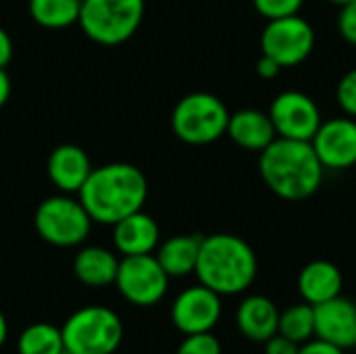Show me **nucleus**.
Wrapping results in <instances>:
<instances>
[{"label": "nucleus", "instance_id": "nucleus-1", "mask_svg": "<svg viewBox=\"0 0 356 354\" xmlns=\"http://www.w3.org/2000/svg\"><path fill=\"white\" fill-rule=\"evenodd\" d=\"M259 173L275 196L288 202H300L321 188L325 167L311 142L275 138L261 150Z\"/></svg>", "mask_w": 356, "mask_h": 354}, {"label": "nucleus", "instance_id": "nucleus-2", "mask_svg": "<svg viewBox=\"0 0 356 354\" xmlns=\"http://www.w3.org/2000/svg\"><path fill=\"white\" fill-rule=\"evenodd\" d=\"M77 194L92 221L115 225L127 215L142 211L148 196V182L138 167L111 163L92 169Z\"/></svg>", "mask_w": 356, "mask_h": 354}, {"label": "nucleus", "instance_id": "nucleus-3", "mask_svg": "<svg viewBox=\"0 0 356 354\" xmlns=\"http://www.w3.org/2000/svg\"><path fill=\"white\" fill-rule=\"evenodd\" d=\"M196 277L219 296L246 292L259 273V261L252 246L234 234H213L202 238Z\"/></svg>", "mask_w": 356, "mask_h": 354}, {"label": "nucleus", "instance_id": "nucleus-4", "mask_svg": "<svg viewBox=\"0 0 356 354\" xmlns=\"http://www.w3.org/2000/svg\"><path fill=\"white\" fill-rule=\"evenodd\" d=\"M69 354H115L123 340V323L108 307L77 309L60 328Z\"/></svg>", "mask_w": 356, "mask_h": 354}, {"label": "nucleus", "instance_id": "nucleus-5", "mask_svg": "<svg viewBox=\"0 0 356 354\" xmlns=\"http://www.w3.org/2000/svg\"><path fill=\"white\" fill-rule=\"evenodd\" d=\"M229 111L221 98L209 92H194L184 96L171 115L175 136L192 146L217 142L227 131Z\"/></svg>", "mask_w": 356, "mask_h": 354}, {"label": "nucleus", "instance_id": "nucleus-6", "mask_svg": "<svg viewBox=\"0 0 356 354\" xmlns=\"http://www.w3.org/2000/svg\"><path fill=\"white\" fill-rule=\"evenodd\" d=\"M142 17L144 0H81L77 23L90 40L117 46L138 31Z\"/></svg>", "mask_w": 356, "mask_h": 354}, {"label": "nucleus", "instance_id": "nucleus-7", "mask_svg": "<svg viewBox=\"0 0 356 354\" xmlns=\"http://www.w3.org/2000/svg\"><path fill=\"white\" fill-rule=\"evenodd\" d=\"M40 238L58 248L79 246L92 227V219L79 200L69 196H50L40 202L33 215Z\"/></svg>", "mask_w": 356, "mask_h": 354}, {"label": "nucleus", "instance_id": "nucleus-8", "mask_svg": "<svg viewBox=\"0 0 356 354\" xmlns=\"http://www.w3.org/2000/svg\"><path fill=\"white\" fill-rule=\"evenodd\" d=\"M115 286L127 303L136 307H152L165 298L169 275L152 255L123 257L119 261Z\"/></svg>", "mask_w": 356, "mask_h": 354}, {"label": "nucleus", "instance_id": "nucleus-9", "mask_svg": "<svg viewBox=\"0 0 356 354\" xmlns=\"http://www.w3.org/2000/svg\"><path fill=\"white\" fill-rule=\"evenodd\" d=\"M315 48V29L300 15L271 19L261 35L263 54L275 58L282 69L305 63Z\"/></svg>", "mask_w": 356, "mask_h": 354}, {"label": "nucleus", "instance_id": "nucleus-10", "mask_svg": "<svg viewBox=\"0 0 356 354\" xmlns=\"http://www.w3.org/2000/svg\"><path fill=\"white\" fill-rule=\"evenodd\" d=\"M269 117L277 138L302 142H311L323 121L317 102L298 90L277 94L269 106Z\"/></svg>", "mask_w": 356, "mask_h": 354}, {"label": "nucleus", "instance_id": "nucleus-11", "mask_svg": "<svg viewBox=\"0 0 356 354\" xmlns=\"http://www.w3.org/2000/svg\"><path fill=\"white\" fill-rule=\"evenodd\" d=\"M223 303L217 292L202 286H190L177 294L171 305V321L184 336L213 332L221 319Z\"/></svg>", "mask_w": 356, "mask_h": 354}, {"label": "nucleus", "instance_id": "nucleus-12", "mask_svg": "<svg viewBox=\"0 0 356 354\" xmlns=\"http://www.w3.org/2000/svg\"><path fill=\"white\" fill-rule=\"evenodd\" d=\"M321 165L332 171L350 169L356 165V119L332 117L321 121L311 140Z\"/></svg>", "mask_w": 356, "mask_h": 354}, {"label": "nucleus", "instance_id": "nucleus-13", "mask_svg": "<svg viewBox=\"0 0 356 354\" xmlns=\"http://www.w3.org/2000/svg\"><path fill=\"white\" fill-rule=\"evenodd\" d=\"M315 338L342 351L356 348V305L342 294L315 307Z\"/></svg>", "mask_w": 356, "mask_h": 354}, {"label": "nucleus", "instance_id": "nucleus-14", "mask_svg": "<svg viewBox=\"0 0 356 354\" xmlns=\"http://www.w3.org/2000/svg\"><path fill=\"white\" fill-rule=\"evenodd\" d=\"M236 325L244 338L263 344L277 334L280 309L269 296L250 294L236 309Z\"/></svg>", "mask_w": 356, "mask_h": 354}, {"label": "nucleus", "instance_id": "nucleus-15", "mask_svg": "<svg viewBox=\"0 0 356 354\" xmlns=\"http://www.w3.org/2000/svg\"><path fill=\"white\" fill-rule=\"evenodd\" d=\"M159 238L161 232L156 221L142 211L131 213L113 225V242L123 257L152 255V250L159 246Z\"/></svg>", "mask_w": 356, "mask_h": 354}, {"label": "nucleus", "instance_id": "nucleus-16", "mask_svg": "<svg viewBox=\"0 0 356 354\" xmlns=\"http://www.w3.org/2000/svg\"><path fill=\"white\" fill-rule=\"evenodd\" d=\"M90 173H92L90 159L75 144H63L54 148L48 156V177L65 194L79 192L86 179L90 177Z\"/></svg>", "mask_w": 356, "mask_h": 354}, {"label": "nucleus", "instance_id": "nucleus-17", "mask_svg": "<svg viewBox=\"0 0 356 354\" xmlns=\"http://www.w3.org/2000/svg\"><path fill=\"white\" fill-rule=\"evenodd\" d=\"M344 275L332 261H311L298 275V294L311 307L323 305L342 294Z\"/></svg>", "mask_w": 356, "mask_h": 354}, {"label": "nucleus", "instance_id": "nucleus-18", "mask_svg": "<svg viewBox=\"0 0 356 354\" xmlns=\"http://www.w3.org/2000/svg\"><path fill=\"white\" fill-rule=\"evenodd\" d=\"M225 134L240 148L254 150V152L265 150L277 138L269 113H263L257 108H244V111L229 115V123H227Z\"/></svg>", "mask_w": 356, "mask_h": 354}, {"label": "nucleus", "instance_id": "nucleus-19", "mask_svg": "<svg viewBox=\"0 0 356 354\" xmlns=\"http://www.w3.org/2000/svg\"><path fill=\"white\" fill-rule=\"evenodd\" d=\"M119 259L102 246H86L77 252L73 271L75 277L92 288H104L115 284Z\"/></svg>", "mask_w": 356, "mask_h": 354}, {"label": "nucleus", "instance_id": "nucleus-20", "mask_svg": "<svg viewBox=\"0 0 356 354\" xmlns=\"http://www.w3.org/2000/svg\"><path fill=\"white\" fill-rule=\"evenodd\" d=\"M202 236H173L159 246L156 261L169 277H186L196 271Z\"/></svg>", "mask_w": 356, "mask_h": 354}, {"label": "nucleus", "instance_id": "nucleus-21", "mask_svg": "<svg viewBox=\"0 0 356 354\" xmlns=\"http://www.w3.org/2000/svg\"><path fill=\"white\" fill-rule=\"evenodd\" d=\"M81 0H29L31 19L48 29H63L79 21Z\"/></svg>", "mask_w": 356, "mask_h": 354}, {"label": "nucleus", "instance_id": "nucleus-22", "mask_svg": "<svg viewBox=\"0 0 356 354\" xmlns=\"http://www.w3.org/2000/svg\"><path fill=\"white\" fill-rule=\"evenodd\" d=\"M19 354H63V334L60 328L52 323H31L27 325L19 340H17Z\"/></svg>", "mask_w": 356, "mask_h": 354}, {"label": "nucleus", "instance_id": "nucleus-23", "mask_svg": "<svg viewBox=\"0 0 356 354\" xmlns=\"http://www.w3.org/2000/svg\"><path fill=\"white\" fill-rule=\"evenodd\" d=\"M277 334L290 338L296 344H305L311 338H315V307L302 300L280 311Z\"/></svg>", "mask_w": 356, "mask_h": 354}, {"label": "nucleus", "instance_id": "nucleus-24", "mask_svg": "<svg viewBox=\"0 0 356 354\" xmlns=\"http://www.w3.org/2000/svg\"><path fill=\"white\" fill-rule=\"evenodd\" d=\"M175 354H223V348L213 332H204V334L186 336V340L179 344Z\"/></svg>", "mask_w": 356, "mask_h": 354}, {"label": "nucleus", "instance_id": "nucleus-25", "mask_svg": "<svg viewBox=\"0 0 356 354\" xmlns=\"http://www.w3.org/2000/svg\"><path fill=\"white\" fill-rule=\"evenodd\" d=\"M302 2L305 0H252L259 15H263L267 21L298 15V10L302 8Z\"/></svg>", "mask_w": 356, "mask_h": 354}, {"label": "nucleus", "instance_id": "nucleus-26", "mask_svg": "<svg viewBox=\"0 0 356 354\" xmlns=\"http://www.w3.org/2000/svg\"><path fill=\"white\" fill-rule=\"evenodd\" d=\"M336 100L348 117L356 119V67L348 73H344L342 79L338 81Z\"/></svg>", "mask_w": 356, "mask_h": 354}, {"label": "nucleus", "instance_id": "nucleus-27", "mask_svg": "<svg viewBox=\"0 0 356 354\" xmlns=\"http://www.w3.org/2000/svg\"><path fill=\"white\" fill-rule=\"evenodd\" d=\"M338 29H340V35H342L348 44L356 46V0L348 2L346 6L340 8Z\"/></svg>", "mask_w": 356, "mask_h": 354}, {"label": "nucleus", "instance_id": "nucleus-28", "mask_svg": "<svg viewBox=\"0 0 356 354\" xmlns=\"http://www.w3.org/2000/svg\"><path fill=\"white\" fill-rule=\"evenodd\" d=\"M265 344V354H298L300 344L292 342L290 338L282 336V334H275L271 336Z\"/></svg>", "mask_w": 356, "mask_h": 354}, {"label": "nucleus", "instance_id": "nucleus-29", "mask_svg": "<svg viewBox=\"0 0 356 354\" xmlns=\"http://www.w3.org/2000/svg\"><path fill=\"white\" fill-rule=\"evenodd\" d=\"M298 354H346V351L325 342V340H319V338H311L309 342L300 344Z\"/></svg>", "mask_w": 356, "mask_h": 354}, {"label": "nucleus", "instance_id": "nucleus-30", "mask_svg": "<svg viewBox=\"0 0 356 354\" xmlns=\"http://www.w3.org/2000/svg\"><path fill=\"white\" fill-rule=\"evenodd\" d=\"M280 71H282V65L267 54H261V58L257 61V75L263 79H275Z\"/></svg>", "mask_w": 356, "mask_h": 354}, {"label": "nucleus", "instance_id": "nucleus-31", "mask_svg": "<svg viewBox=\"0 0 356 354\" xmlns=\"http://www.w3.org/2000/svg\"><path fill=\"white\" fill-rule=\"evenodd\" d=\"M13 58V42L10 35L0 27V69H4Z\"/></svg>", "mask_w": 356, "mask_h": 354}, {"label": "nucleus", "instance_id": "nucleus-32", "mask_svg": "<svg viewBox=\"0 0 356 354\" xmlns=\"http://www.w3.org/2000/svg\"><path fill=\"white\" fill-rule=\"evenodd\" d=\"M8 96H10V79H8L6 71L0 69V108L6 104Z\"/></svg>", "mask_w": 356, "mask_h": 354}, {"label": "nucleus", "instance_id": "nucleus-33", "mask_svg": "<svg viewBox=\"0 0 356 354\" xmlns=\"http://www.w3.org/2000/svg\"><path fill=\"white\" fill-rule=\"evenodd\" d=\"M6 338H8V323H6V317H4V313L0 311V348L4 346Z\"/></svg>", "mask_w": 356, "mask_h": 354}, {"label": "nucleus", "instance_id": "nucleus-34", "mask_svg": "<svg viewBox=\"0 0 356 354\" xmlns=\"http://www.w3.org/2000/svg\"><path fill=\"white\" fill-rule=\"evenodd\" d=\"M327 2H332V4H336V6L342 8V6H346L348 2H353V0H327Z\"/></svg>", "mask_w": 356, "mask_h": 354}, {"label": "nucleus", "instance_id": "nucleus-35", "mask_svg": "<svg viewBox=\"0 0 356 354\" xmlns=\"http://www.w3.org/2000/svg\"><path fill=\"white\" fill-rule=\"evenodd\" d=\"M115 354H117V353H115Z\"/></svg>", "mask_w": 356, "mask_h": 354}]
</instances>
